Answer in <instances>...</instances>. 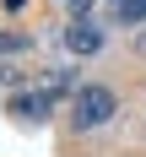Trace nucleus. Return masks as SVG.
Instances as JSON below:
<instances>
[{
	"label": "nucleus",
	"mask_w": 146,
	"mask_h": 157,
	"mask_svg": "<svg viewBox=\"0 0 146 157\" xmlns=\"http://www.w3.org/2000/svg\"><path fill=\"white\" fill-rule=\"evenodd\" d=\"M114 92L108 87H81L76 92V103H70V119H76V130H97V125H108L114 119Z\"/></svg>",
	"instance_id": "1"
},
{
	"label": "nucleus",
	"mask_w": 146,
	"mask_h": 157,
	"mask_svg": "<svg viewBox=\"0 0 146 157\" xmlns=\"http://www.w3.org/2000/svg\"><path fill=\"white\" fill-rule=\"evenodd\" d=\"M49 103H54V87H49V92H38V98H11V114H22V119H43Z\"/></svg>",
	"instance_id": "2"
},
{
	"label": "nucleus",
	"mask_w": 146,
	"mask_h": 157,
	"mask_svg": "<svg viewBox=\"0 0 146 157\" xmlns=\"http://www.w3.org/2000/svg\"><path fill=\"white\" fill-rule=\"evenodd\" d=\"M119 16H125V22H146V0H125Z\"/></svg>",
	"instance_id": "4"
},
{
	"label": "nucleus",
	"mask_w": 146,
	"mask_h": 157,
	"mask_svg": "<svg viewBox=\"0 0 146 157\" xmlns=\"http://www.w3.org/2000/svg\"><path fill=\"white\" fill-rule=\"evenodd\" d=\"M65 44L76 49V54H92V49H97V44H103V38H97V27H87V22H76V27L65 33Z\"/></svg>",
	"instance_id": "3"
},
{
	"label": "nucleus",
	"mask_w": 146,
	"mask_h": 157,
	"mask_svg": "<svg viewBox=\"0 0 146 157\" xmlns=\"http://www.w3.org/2000/svg\"><path fill=\"white\" fill-rule=\"evenodd\" d=\"M27 38H11V33H0V49H22Z\"/></svg>",
	"instance_id": "5"
}]
</instances>
